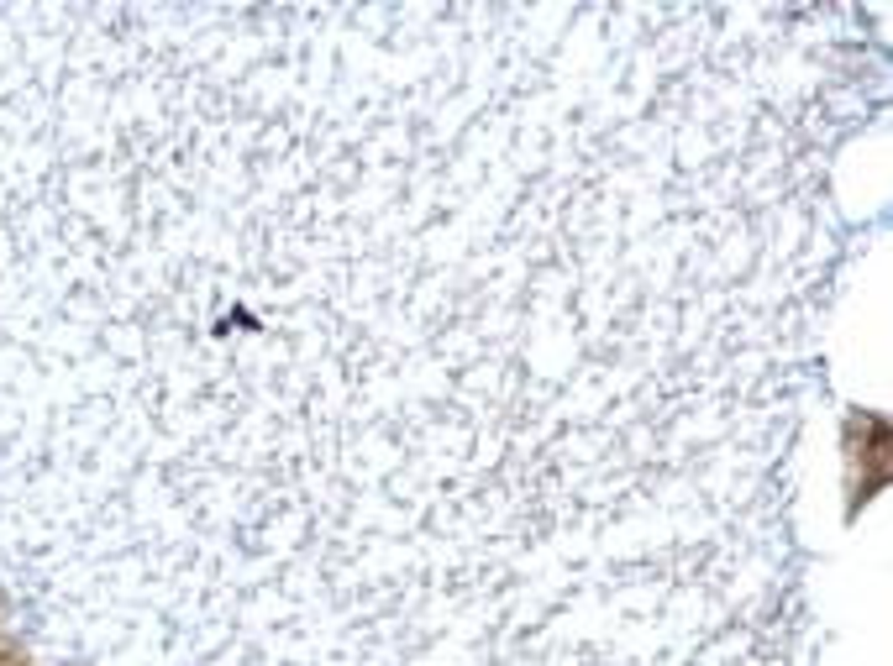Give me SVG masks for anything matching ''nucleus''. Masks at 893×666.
<instances>
[{
    "instance_id": "nucleus-1",
    "label": "nucleus",
    "mask_w": 893,
    "mask_h": 666,
    "mask_svg": "<svg viewBox=\"0 0 893 666\" xmlns=\"http://www.w3.org/2000/svg\"><path fill=\"white\" fill-rule=\"evenodd\" d=\"M872 5H0V520L89 666H820Z\"/></svg>"
}]
</instances>
